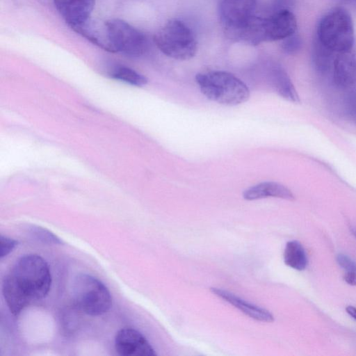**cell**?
I'll return each instance as SVG.
<instances>
[{
  "mask_svg": "<svg viewBox=\"0 0 356 356\" xmlns=\"http://www.w3.org/2000/svg\"><path fill=\"white\" fill-rule=\"evenodd\" d=\"M268 197L293 200L292 192L285 186L275 181H264L252 186L243 193L246 200H256Z\"/></svg>",
  "mask_w": 356,
  "mask_h": 356,
  "instance_id": "5bb4252c",
  "label": "cell"
},
{
  "mask_svg": "<svg viewBox=\"0 0 356 356\" xmlns=\"http://www.w3.org/2000/svg\"><path fill=\"white\" fill-rule=\"evenodd\" d=\"M316 38L336 53L353 49L355 35L350 13L341 7L327 12L318 23Z\"/></svg>",
  "mask_w": 356,
  "mask_h": 356,
  "instance_id": "3957f363",
  "label": "cell"
},
{
  "mask_svg": "<svg viewBox=\"0 0 356 356\" xmlns=\"http://www.w3.org/2000/svg\"><path fill=\"white\" fill-rule=\"evenodd\" d=\"M154 41L163 54L176 60H189L197 50L192 31L183 22L175 19H170L158 30Z\"/></svg>",
  "mask_w": 356,
  "mask_h": 356,
  "instance_id": "5b68a950",
  "label": "cell"
},
{
  "mask_svg": "<svg viewBox=\"0 0 356 356\" xmlns=\"http://www.w3.org/2000/svg\"><path fill=\"white\" fill-rule=\"evenodd\" d=\"M302 44L300 36L295 33L283 40L282 49L286 54H293L301 49Z\"/></svg>",
  "mask_w": 356,
  "mask_h": 356,
  "instance_id": "ffe728a7",
  "label": "cell"
},
{
  "mask_svg": "<svg viewBox=\"0 0 356 356\" xmlns=\"http://www.w3.org/2000/svg\"><path fill=\"white\" fill-rule=\"evenodd\" d=\"M270 83L275 91L285 99L298 102L297 91L284 69L279 65H273L268 73Z\"/></svg>",
  "mask_w": 356,
  "mask_h": 356,
  "instance_id": "9a60e30c",
  "label": "cell"
},
{
  "mask_svg": "<svg viewBox=\"0 0 356 356\" xmlns=\"http://www.w3.org/2000/svg\"><path fill=\"white\" fill-rule=\"evenodd\" d=\"M344 280L348 284L356 286V273L347 272L344 275Z\"/></svg>",
  "mask_w": 356,
  "mask_h": 356,
  "instance_id": "d4e9b609",
  "label": "cell"
},
{
  "mask_svg": "<svg viewBox=\"0 0 356 356\" xmlns=\"http://www.w3.org/2000/svg\"><path fill=\"white\" fill-rule=\"evenodd\" d=\"M31 235L42 243L49 245H62L63 242L50 231L35 225H32L30 229Z\"/></svg>",
  "mask_w": 356,
  "mask_h": 356,
  "instance_id": "d6986e66",
  "label": "cell"
},
{
  "mask_svg": "<svg viewBox=\"0 0 356 356\" xmlns=\"http://www.w3.org/2000/svg\"><path fill=\"white\" fill-rule=\"evenodd\" d=\"M347 104L350 113L356 118V90L349 95Z\"/></svg>",
  "mask_w": 356,
  "mask_h": 356,
  "instance_id": "cb8c5ba5",
  "label": "cell"
},
{
  "mask_svg": "<svg viewBox=\"0 0 356 356\" xmlns=\"http://www.w3.org/2000/svg\"><path fill=\"white\" fill-rule=\"evenodd\" d=\"M331 73L338 87L348 88L355 82L356 58L353 49L336 54Z\"/></svg>",
  "mask_w": 356,
  "mask_h": 356,
  "instance_id": "7c38bea8",
  "label": "cell"
},
{
  "mask_svg": "<svg viewBox=\"0 0 356 356\" xmlns=\"http://www.w3.org/2000/svg\"><path fill=\"white\" fill-rule=\"evenodd\" d=\"M354 234H355V236H356V231H355V232H354Z\"/></svg>",
  "mask_w": 356,
  "mask_h": 356,
  "instance_id": "4316f807",
  "label": "cell"
},
{
  "mask_svg": "<svg viewBox=\"0 0 356 356\" xmlns=\"http://www.w3.org/2000/svg\"><path fill=\"white\" fill-rule=\"evenodd\" d=\"M51 285L47 261L38 254L20 257L6 275L2 293L10 312L17 316L33 302L44 298Z\"/></svg>",
  "mask_w": 356,
  "mask_h": 356,
  "instance_id": "6da1fadb",
  "label": "cell"
},
{
  "mask_svg": "<svg viewBox=\"0 0 356 356\" xmlns=\"http://www.w3.org/2000/svg\"><path fill=\"white\" fill-rule=\"evenodd\" d=\"M210 291L216 296L232 305L243 314L254 320L266 323L274 321V317L268 310L248 302L227 290L211 287Z\"/></svg>",
  "mask_w": 356,
  "mask_h": 356,
  "instance_id": "4fadbf2b",
  "label": "cell"
},
{
  "mask_svg": "<svg viewBox=\"0 0 356 356\" xmlns=\"http://www.w3.org/2000/svg\"><path fill=\"white\" fill-rule=\"evenodd\" d=\"M0 244V258L3 259L15 249L18 242L16 240L1 235Z\"/></svg>",
  "mask_w": 356,
  "mask_h": 356,
  "instance_id": "44dd1931",
  "label": "cell"
},
{
  "mask_svg": "<svg viewBox=\"0 0 356 356\" xmlns=\"http://www.w3.org/2000/svg\"><path fill=\"white\" fill-rule=\"evenodd\" d=\"M111 77L131 86L141 87L147 84V79L136 70L121 65H114L109 70Z\"/></svg>",
  "mask_w": 356,
  "mask_h": 356,
  "instance_id": "ac0fdd59",
  "label": "cell"
},
{
  "mask_svg": "<svg viewBox=\"0 0 356 356\" xmlns=\"http://www.w3.org/2000/svg\"><path fill=\"white\" fill-rule=\"evenodd\" d=\"M264 29L266 42L284 40L296 33L297 20L291 10H280L264 17Z\"/></svg>",
  "mask_w": 356,
  "mask_h": 356,
  "instance_id": "9c48e42d",
  "label": "cell"
},
{
  "mask_svg": "<svg viewBox=\"0 0 356 356\" xmlns=\"http://www.w3.org/2000/svg\"><path fill=\"white\" fill-rule=\"evenodd\" d=\"M70 28L104 51L115 53L110 39L106 21L102 22L97 19H92L90 17L86 20L72 26Z\"/></svg>",
  "mask_w": 356,
  "mask_h": 356,
  "instance_id": "30bf717a",
  "label": "cell"
},
{
  "mask_svg": "<svg viewBox=\"0 0 356 356\" xmlns=\"http://www.w3.org/2000/svg\"><path fill=\"white\" fill-rule=\"evenodd\" d=\"M106 22L115 53L140 56L147 51L148 40L140 31L120 19H110Z\"/></svg>",
  "mask_w": 356,
  "mask_h": 356,
  "instance_id": "8992f818",
  "label": "cell"
},
{
  "mask_svg": "<svg viewBox=\"0 0 356 356\" xmlns=\"http://www.w3.org/2000/svg\"><path fill=\"white\" fill-rule=\"evenodd\" d=\"M337 260L339 266L347 272L356 273V262L346 255L340 254L337 256Z\"/></svg>",
  "mask_w": 356,
  "mask_h": 356,
  "instance_id": "7402d4cb",
  "label": "cell"
},
{
  "mask_svg": "<svg viewBox=\"0 0 356 356\" xmlns=\"http://www.w3.org/2000/svg\"><path fill=\"white\" fill-rule=\"evenodd\" d=\"M54 6L71 27L91 17L95 0H54Z\"/></svg>",
  "mask_w": 356,
  "mask_h": 356,
  "instance_id": "8fae6325",
  "label": "cell"
},
{
  "mask_svg": "<svg viewBox=\"0 0 356 356\" xmlns=\"http://www.w3.org/2000/svg\"><path fill=\"white\" fill-rule=\"evenodd\" d=\"M336 52L325 47L316 38L313 46L312 61L315 68L321 73L332 71Z\"/></svg>",
  "mask_w": 356,
  "mask_h": 356,
  "instance_id": "e0dca14e",
  "label": "cell"
},
{
  "mask_svg": "<svg viewBox=\"0 0 356 356\" xmlns=\"http://www.w3.org/2000/svg\"><path fill=\"white\" fill-rule=\"evenodd\" d=\"M74 307L90 316L102 315L112 307L108 288L97 278L88 274L76 275L72 284Z\"/></svg>",
  "mask_w": 356,
  "mask_h": 356,
  "instance_id": "277c9868",
  "label": "cell"
},
{
  "mask_svg": "<svg viewBox=\"0 0 356 356\" xmlns=\"http://www.w3.org/2000/svg\"><path fill=\"white\" fill-rule=\"evenodd\" d=\"M346 312L348 314L351 316L353 318L356 320V308L352 306H348L346 308Z\"/></svg>",
  "mask_w": 356,
  "mask_h": 356,
  "instance_id": "484cf974",
  "label": "cell"
},
{
  "mask_svg": "<svg viewBox=\"0 0 356 356\" xmlns=\"http://www.w3.org/2000/svg\"><path fill=\"white\" fill-rule=\"evenodd\" d=\"M115 348L121 356H154L156 353L147 339L138 330L124 327L115 337Z\"/></svg>",
  "mask_w": 356,
  "mask_h": 356,
  "instance_id": "ba28073f",
  "label": "cell"
},
{
  "mask_svg": "<svg viewBox=\"0 0 356 356\" xmlns=\"http://www.w3.org/2000/svg\"><path fill=\"white\" fill-rule=\"evenodd\" d=\"M195 81L204 96L220 104L238 105L246 102L250 97L246 84L228 72L200 73L195 76Z\"/></svg>",
  "mask_w": 356,
  "mask_h": 356,
  "instance_id": "7a4b0ae2",
  "label": "cell"
},
{
  "mask_svg": "<svg viewBox=\"0 0 356 356\" xmlns=\"http://www.w3.org/2000/svg\"><path fill=\"white\" fill-rule=\"evenodd\" d=\"M257 0H220L218 14L225 33L237 29L252 16Z\"/></svg>",
  "mask_w": 356,
  "mask_h": 356,
  "instance_id": "52a82bcc",
  "label": "cell"
},
{
  "mask_svg": "<svg viewBox=\"0 0 356 356\" xmlns=\"http://www.w3.org/2000/svg\"><path fill=\"white\" fill-rule=\"evenodd\" d=\"M284 261L288 266L303 270L307 266V258L304 248L298 241L287 242L284 252Z\"/></svg>",
  "mask_w": 356,
  "mask_h": 356,
  "instance_id": "2e32d148",
  "label": "cell"
},
{
  "mask_svg": "<svg viewBox=\"0 0 356 356\" xmlns=\"http://www.w3.org/2000/svg\"><path fill=\"white\" fill-rule=\"evenodd\" d=\"M293 5L294 0H273L271 13L284 10H291Z\"/></svg>",
  "mask_w": 356,
  "mask_h": 356,
  "instance_id": "603a6c76",
  "label": "cell"
}]
</instances>
